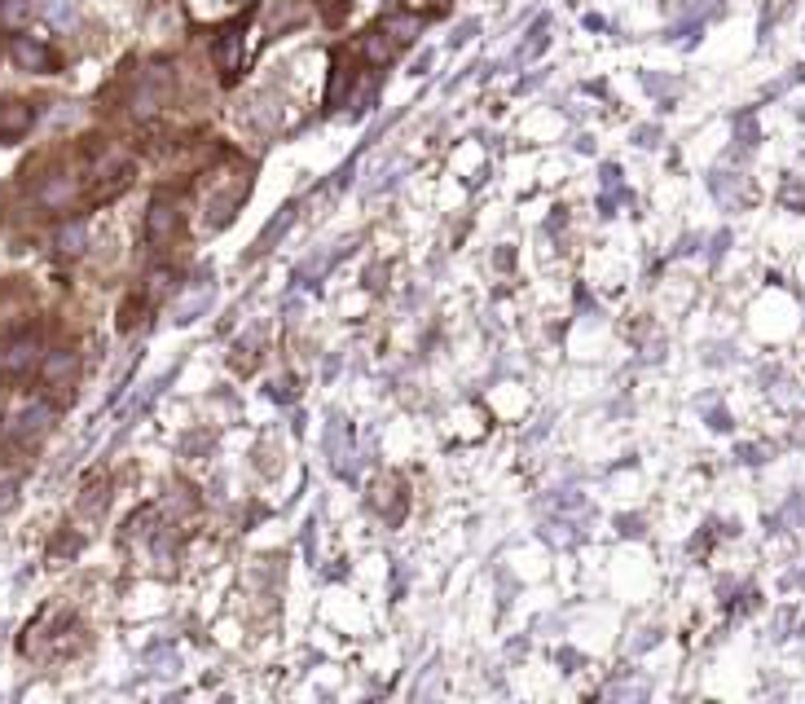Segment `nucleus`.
Returning a JSON list of instances; mask_svg holds the SVG:
<instances>
[{
	"mask_svg": "<svg viewBox=\"0 0 805 704\" xmlns=\"http://www.w3.org/2000/svg\"><path fill=\"white\" fill-rule=\"evenodd\" d=\"M40 361V335L36 330H18V335L0 339V379H18Z\"/></svg>",
	"mask_w": 805,
	"mask_h": 704,
	"instance_id": "obj_1",
	"label": "nucleus"
},
{
	"mask_svg": "<svg viewBox=\"0 0 805 704\" xmlns=\"http://www.w3.org/2000/svg\"><path fill=\"white\" fill-rule=\"evenodd\" d=\"M181 225H185V216H181V207L172 203V194H159V198H154V203H150V216H146V234H150L154 247L172 242L176 234H181Z\"/></svg>",
	"mask_w": 805,
	"mask_h": 704,
	"instance_id": "obj_2",
	"label": "nucleus"
},
{
	"mask_svg": "<svg viewBox=\"0 0 805 704\" xmlns=\"http://www.w3.org/2000/svg\"><path fill=\"white\" fill-rule=\"evenodd\" d=\"M9 58H14L18 71H58V53L49 49V44L31 40V36H14V44H9Z\"/></svg>",
	"mask_w": 805,
	"mask_h": 704,
	"instance_id": "obj_3",
	"label": "nucleus"
},
{
	"mask_svg": "<svg viewBox=\"0 0 805 704\" xmlns=\"http://www.w3.org/2000/svg\"><path fill=\"white\" fill-rule=\"evenodd\" d=\"M31 124H36V106L31 102H22V97H5L0 102V141L27 137Z\"/></svg>",
	"mask_w": 805,
	"mask_h": 704,
	"instance_id": "obj_4",
	"label": "nucleus"
},
{
	"mask_svg": "<svg viewBox=\"0 0 805 704\" xmlns=\"http://www.w3.org/2000/svg\"><path fill=\"white\" fill-rule=\"evenodd\" d=\"M40 379H44V388L66 392V388H71V379H75V352L71 348L49 352V357H44V366H40Z\"/></svg>",
	"mask_w": 805,
	"mask_h": 704,
	"instance_id": "obj_5",
	"label": "nucleus"
},
{
	"mask_svg": "<svg viewBox=\"0 0 805 704\" xmlns=\"http://www.w3.org/2000/svg\"><path fill=\"white\" fill-rule=\"evenodd\" d=\"M71 198H75V185H71V176H58V181H49L40 190V203L44 207H53V212H62V207H71Z\"/></svg>",
	"mask_w": 805,
	"mask_h": 704,
	"instance_id": "obj_6",
	"label": "nucleus"
},
{
	"mask_svg": "<svg viewBox=\"0 0 805 704\" xmlns=\"http://www.w3.org/2000/svg\"><path fill=\"white\" fill-rule=\"evenodd\" d=\"M40 14L53 22V27H71L75 18H80V9H75V0H40Z\"/></svg>",
	"mask_w": 805,
	"mask_h": 704,
	"instance_id": "obj_7",
	"label": "nucleus"
},
{
	"mask_svg": "<svg viewBox=\"0 0 805 704\" xmlns=\"http://www.w3.org/2000/svg\"><path fill=\"white\" fill-rule=\"evenodd\" d=\"M22 22H27V0H0V31L18 36Z\"/></svg>",
	"mask_w": 805,
	"mask_h": 704,
	"instance_id": "obj_8",
	"label": "nucleus"
},
{
	"mask_svg": "<svg viewBox=\"0 0 805 704\" xmlns=\"http://www.w3.org/2000/svg\"><path fill=\"white\" fill-rule=\"evenodd\" d=\"M58 247L66 251V256H75V251L84 247V225H66V229H62V238H58Z\"/></svg>",
	"mask_w": 805,
	"mask_h": 704,
	"instance_id": "obj_9",
	"label": "nucleus"
}]
</instances>
